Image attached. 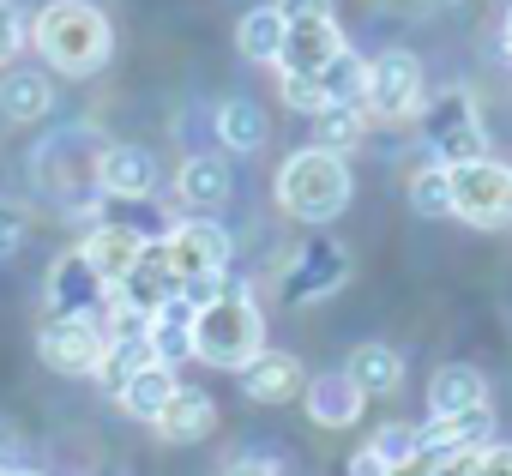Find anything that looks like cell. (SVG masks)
I'll use <instances>...</instances> for the list:
<instances>
[{"label": "cell", "mask_w": 512, "mask_h": 476, "mask_svg": "<svg viewBox=\"0 0 512 476\" xmlns=\"http://www.w3.org/2000/svg\"><path fill=\"white\" fill-rule=\"evenodd\" d=\"M31 43L37 55L67 73V79H91L97 67H109L115 55V31H109V13L91 7V0H49L31 25Z\"/></svg>", "instance_id": "6da1fadb"}, {"label": "cell", "mask_w": 512, "mask_h": 476, "mask_svg": "<svg viewBox=\"0 0 512 476\" xmlns=\"http://www.w3.org/2000/svg\"><path fill=\"white\" fill-rule=\"evenodd\" d=\"M260 350H266V320H260V308H253V296H247L235 278H223V290H217L205 308H193V356L211 362V368H235V374H241Z\"/></svg>", "instance_id": "7a4b0ae2"}, {"label": "cell", "mask_w": 512, "mask_h": 476, "mask_svg": "<svg viewBox=\"0 0 512 476\" xmlns=\"http://www.w3.org/2000/svg\"><path fill=\"white\" fill-rule=\"evenodd\" d=\"M350 193H356V181H350V163L338 151L308 145L278 169V205L302 223H332L350 205Z\"/></svg>", "instance_id": "3957f363"}, {"label": "cell", "mask_w": 512, "mask_h": 476, "mask_svg": "<svg viewBox=\"0 0 512 476\" xmlns=\"http://www.w3.org/2000/svg\"><path fill=\"white\" fill-rule=\"evenodd\" d=\"M416 115H422V139H428V151H434L446 169H452V163H470V157H488V133H482V121H476V97H470L464 85L440 91V97L422 103Z\"/></svg>", "instance_id": "277c9868"}, {"label": "cell", "mask_w": 512, "mask_h": 476, "mask_svg": "<svg viewBox=\"0 0 512 476\" xmlns=\"http://www.w3.org/2000/svg\"><path fill=\"white\" fill-rule=\"evenodd\" d=\"M446 175H452V217L476 229L512 223V169H500L494 157H470V163H452Z\"/></svg>", "instance_id": "5b68a950"}, {"label": "cell", "mask_w": 512, "mask_h": 476, "mask_svg": "<svg viewBox=\"0 0 512 476\" xmlns=\"http://www.w3.org/2000/svg\"><path fill=\"white\" fill-rule=\"evenodd\" d=\"M362 109L380 121H410L422 109V61L410 49H386L368 61V85H362Z\"/></svg>", "instance_id": "8992f818"}, {"label": "cell", "mask_w": 512, "mask_h": 476, "mask_svg": "<svg viewBox=\"0 0 512 476\" xmlns=\"http://www.w3.org/2000/svg\"><path fill=\"white\" fill-rule=\"evenodd\" d=\"M37 350L55 374H97V362L109 350V332L91 314H49L43 332H37Z\"/></svg>", "instance_id": "52a82bcc"}, {"label": "cell", "mask_w": 512, "mask_h": 476, "mask_svg": "<svg viewBox=\"0 0 512 476\" xmlns=\"http://www.w3.org/2000/svg\"><path fill=\"white\" fill-rule=\"evenodd\" d=\"M163 254L175 266V278H211V272H229V229L211 223V217H187L163 235Z\"/></svg>", "instance_id": "ba28073f"}, {"label": "cell", "mask_w": 512, "mask_h": 476, "mask_svg": "<svg viewBox=\"0 0 512 476\" xmlns=\"http://www.w3.org/2000/svg\"><path fill=\"white\" fill-rule=\"evenodd\" d=\"M175 290H181V278H175V266H169V254H163V242H145V248H139V260L115 278V308H127V314L151 320Z\"/></svg>", "instance_id": "9c48e42d"}, {"label": "cell", "mask_w": 512, "mask_h": 476, "mask_svg": "<svg viewBox=\"0 0 512 476\" xmlns=\"http://www.w3.org/2000/svg\"><path fill=\"white\" fill-rule=\"evenodd\" d=\"M49 302H55V314H91V320H103V314H115V284H103L85 266V254H61L55 272H49Z\"/></svg>", "instance_id": "30bf717a"}, {"label": "cell", "mask_w": 512, "mask_h": 476, "mask_svg": "<svg viewBox=\"0 0 512 476\" xmlns=\"http://www.w3.org/2000/svg\"><path fill=\"white\" fill-rule=\"evenodd\" d=\"M97 187L115 199H145L157 187V157L145 145H103L97 151Z\"/></svg>", "instance_id": "8fae6325"}, {"label": "cell", "mask_w": 512, "mask_h": 476, "mask_svg": "<svg viewBox=\"0 0 512 476\" xmlns=\"http://www.w3.org/2000/svg\"><path fill=\"white\" fill-rule=\"evenodd\" d=\"M488 404L482 410H464V416H428L416 428V458H452V452H476L488 446Z\"/></svg>", "instance_id": "7c38bea8"}, {"label": "cell", "mask_w": 512, "mask_h": 476, "mask_svg": "<svg viewBox=\"0 0 512 476\" xmlns=\"http://www.w3.org/2000/svg\"><path fill=\"white\" fill-rule=\"evenodd\" d=\"M241 392L253 404H290V398H302V362L284 350H260L241 368Z\"/></svg>", "instance_id": "4fadbf2b"}, {"label": "cell", "mask_w": 512, "mask_h": 476, "mask_svg": "<svg viewBox=\"0 0 512 476\" xmlns=\"http://www.w3.org/2000/svg\"><path fill=\"white\" fill-rule=\"evenodd\" d=\"M302 398H308V416L320 422V428H350L356 416H362V404H368V392L338 368V374H314L308 386H302Z\"/></svg>", "instance_id": "5bb4252c"}, {"label": "cell", "mask_w": 512, "mask_h": 476, "mask_svg": "<svg viewBox=\"0 0 512 476\" xmlns=\"http://www.w3.org/2000/svg\"><path fill=\"white\" fill-rule=\"evenodd\" d=\"M344 272H350L344 248H332V242H314V248H302V260L290 266V278H284V296H290V302H314V296L338 290V284H344Z\"/></svg>", "instance_id": "9a60e30c"}, {"label": "cell", "mask_w": 512, "mask_h": 476, "mask_svg": "<svg viewBox=\"0 0 512 476\" xmlns=\"http://www.w3.org/2000/svg\"><path fill=\"white\" fill-rule=\"evenodd\" d=\"M175 386H181V380H175V368L151 356L145 368H133V374L115 386V398H121V410H127L133 422H157V416H163V404L175 398Z\"/></svg>", "instance_id": "2e32d148"}, {"label": "cell", "mask_w": 512, "mask_h": 476, "mask_svg": "<svg viewBox=\"0 0 512 476\" xmlns=\"http://www.w3.org/2000/svg\"><path fill=\"white\" fill-rule=\"evenodd\" d=\"M139 248H145V235L139 229H127V223H97L85 242H79V254H85V266L103 278V284H115L133 260H139Z\"/></svg>", "instance_id": "e0dca14e"}, {"label": "cell", "mask_w": 512, "mask_h": 476, "mask_svg": "<svg viewBox=\"0 0 512 476\" xmlns=\"http://www.w3.org/2000/svg\"><path fill=\"white\" fill-rule=\"evenodd\" d=\"M338 49H344V31H338V19H326V25H284L278 67H284V73H320V67H326Z\"/></svg>", "instance_id": "ac0fdd59"}, {"label": "cell", "mask_w": 512, "mask_h": 476, "mask_svg": "<svg viewBox=\"0 0 512 476\" xmlns=\"http://www.w3.org/2000/svg\"><path fill=\"white\" fill-rule=\"evenodd\" d=\"M217 428V404L205 398V392H193V386H175V398L163 404V416H157V434L169 440V446H193V440H205Z\"/></svg>", "instance_id": "d6986e66"}, {"label": "cell", "mask_w": 512, "mask_h": 476, "mask_svg": "<svg viewBox=\"0 0 512 476\" xmlns=\"http://www.w3.org/2000/svg\"><path fill=\"white\" fill-rule=\"evenodd\" d=\"M145 338H151V356H157V362H169V368L187 362V356H193V308H187L181 296H169V302L145 320Z\"/></svg>", "instance_id": "ffe728a7"}, {"label": "cell", "mask_w": 512, "mask_h": 476, "mask_svg": "<svg viewBox=\"0 0 512 476\" xmlns=\"http://www.w3.org/2000/svg\"><path fill=\"white\" fill-rule=\"evenodd\" d=\"M482 404H488V380L464 362H452L428 380V410L434 416H464V410H482Z\"/></svg>", "instance_id": "44dd1931"}, {"label": "cell", "mask_w": 512, "mask_h": 476, "mask_svg": "<svg viewBox=\"0 0 512 476\" xmlns=\"http://www.w3.org/2000/svg\"><path fill=\"white\" fill-rule=\"evenodd\" d=\"M55 103V85L49 73H31V67H13L7 79H0V115L7 121H43Z\"/></svg>", "instance_id": "7402d4cb"}, {"label": "cell", "mask_w": 512, "mask_h": 476, "mask_svg": "<svg viewBox=\"0 0 512 476\" xmlns=\"http://www.w3.org/2000/svg\"><path fill=\"white\" fill-rule=\"evenodd\" d=\"M175 187H181V199H187V205L217 211V205L235 193V175H229V163H223V157H187Z\"/></svg>", "instance_id": "603a6c76"}, {"label": "cell", "mask_w": 512, "mask_h": 476, "mask_svg": "<svg viewBox=\"0 0 512 476\" xmlns=\"http://www.w3.org/2000/svg\"><path fill=\"white\" fill-rule=\"evenodd\" d=\"M235 49H241V61L278 67V49H284V13H278V7H253V13H241V25H235Z\"/></svg>", "instance_id": "cb8c5ba5"}, {"label": "cell", "mask_w": 512, "mask_h": 476, "mask_svg": "<svg viewBox=\"0 0 512 476\" xmlns=\"http://www.w3.org/2000/svg\"><path fill=\"white\" fill-rule=\"evenodd\" d=\"M368 398H386V392H398L404 386V362H398V350H386V344H362V350H350V368H344Z\"/></svg>", "instance_id": "d4e9b609"}, {"label": "cell", "mask_w": 512, "mask_h": 476, "mask_svg": "<svg viewBox=\"0 0 512 476\" xmlns=\"http://www.w3.org/2000/svg\"><path fill=\"white\" fill-rule=\"evenodd\" d=\"M362 133H368V109H362V103H332V109L314 115V145H320V151L350 157V151L362 145Z\"/></svg>", "instance_id": "484cf974"}, {"label": "cell", "mask_w": 512, "mask_h": 476, "mask_svg": "<svg viewBox=\"0 0 512 476\" xmlns=\"http://www.w3.org/2000/svg\"><path fill=\"white\" fill-rule=\"evenodd\" d=\"M217 139H223L229 151H260V145H266V109L253 103V97H229V103L217 109Z\"/></svg>", "instance_id": "4316f807"}, {"label": "cell", "mask_w": 512, "mask_h": 476, "mask_svg": "<svg viewBox=\"0 0 512 476\" xmlns=\"http://www.w3.org/2000/svg\"><path fill=\"white\" fill-rule=\"evenodd\" d=\"M314 79H320V97H326V109H332V103H362V85H368V61H362V55L344 43V49H338V55H332V61H326Z\"/></svg>", "instance_id": "83f0119b"}, {"label": "cell", "mask_w": 512, "mask_h": 476, "mask_svg": "<svg viewBox=\"0 0 512 476\" xmlns=\"http://www.w3.org/2000/svg\"><path fill=\"white\" fill-rule=\"evenodd\" d=\"M410 205L422 217H452V175H446V163H428V169L410 175Z\"/></svg>", "instance_id": "f1b7e54d"}, {"label": "cell", "mask_w": 512, "mask_h": 476, "mask_svg": "<svg viewBox=\"0 0 512 476\" xmlns=\"http://www.w3.org/2000/svg\"><path fill=\"white\" fill-rule=\"evenodd\" d=\"M368 446H374V452H380V458H386L392 470L416 464V428H410V422H386V428H380V434H374Z\"/></svg>", "instance_id": "f546056e"}, {"label": "cell", "mask_w": 512, "mask_h": 476, "mask_svg": "<svg viewBox=\"0 0 512 476\" xmlns=\"http://www.w3.org/2000/svg\"><path fill=\"white\" fill-rule=\"evenodd\" d=\"M284 103H290V109H302V115H320V109H326L320 79H314V73H284Z\"/></svg>", "instance_id": "4dcf8cb0"}, {"label": "cell", "mask_w": 512, "mask_h": 476, "mask_svg": "<svg viewBox=\"0 0 512 476\" xmlns=\"http://www.w3.org/2000/svg\"><path fill=\"white\" fill-rule=\"evenodd\" d=\"M25 49V19L13 0H0V67H13V55Z\"/></svg>", "instance_id": "1f68e13d"}, {"label": "cell", "mask_w": 512, "mask_h": 476, "mask_svg": "<svg viewBox=\"0 0 512 476\" xmlns=\"http://www.w3.org/2000/svg\"><path fill=\"white\" fill-rule=\"evenodd\" d=\"M272 7L284 13V25H326V19H338L332 0H272Z\"/></svg>", "instance_id": "d6a6232c"}, {"label": "cell", "mask_w": 512, "mask_h": 476, "mask_svg": "<svg viewBox=\"0 0 512 476\" xmlns=\"http://www.w3.org/2000/svg\"><path fill=\"white\" fill-rule=\"evenodd\" d=\"M464 476H512V446H476Z\"/></svg>", "instance_id": "836d02e7"}, {"label": "cell", "mask_w": 512, "mask_h": 476, "mask_svg": "<svg viewBox=\"0 0 512 476\" xmlns=\"http://www.w3.org/2000/svg\"><path fill=\"white\" fill-rule=\"evenodd\" d=\"M25 242V211L13 199H0V254H13Z\"/></svg>", "instance_id": "e575fe53"}, {"label": "cell", "mask_w": 512, "mask_h": 476, "mask_svg": "<svg viewBox=\"0 0 512 476\" xmlns=\"http://www.w3.org/2000/svg\"><path fill=\"white\" fill-rule=\"evenodd\" d=\"M350 476H398V470H392L374 446H362V452H350Z\"/></svg>", "instance_id": "d590c367"}, {"label": "cell", "mask_w": 512, "mask_h": 476, "mask_svg": "<svg viewBox=\"0 0 512 476\" xmlns=\"http://www.w3.org/2000/svg\"><path fill=\"white\" fill-rule=\"evenodd\" d=\"M223 476H284V470H278L272 458H235V464H229Z\"/></svg>", "instance_id": "8d00e7d4"}, {"label": "cell", "mask_w": 512, "mask_h": 476, "mask_svg": "<svg viewBox=\"0 0 512 476\" xmlns=\"http://www.w3.org/2000/svg\"><path fill=\"white\" fill-rule=\"evenodd\" d=\"M464 470H470V452H452V458H434L428 476H464Z\"/></svg>", "instance_id": "74e56055"}, {"label": "cell", "mask_w": 512, "mask_h": 476, "mask_svg": "<svg viewBox=\"0 0 512 476\" xmlns=\"http://www.w3.org/2000/svg\"><path fill=\"white\" fill-rule=\"evenodd\" d=\"M506 55H512V7H506Z\"/></svg>", "instance_id": "f35d334b"}, {"label": "cell", "mask_w": 512, "mask_h": 476, "mask_svg": "<svg viewBox=\"0 0 512 476\" xmlns=\"http://www.w3.org/2000/svg\"><path fill=\"white\" fill-rule=\"evenodd\" d=\"M0 476H37V470H0Z\"/></svg>", "instance_id": "ab89813d"}]
</instances>
